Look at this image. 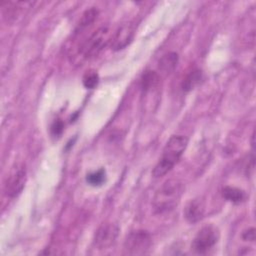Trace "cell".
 I'll return each mask as SVG.
<instances>
[{
  "label": "cell",
  "mask_w": 256,
  "mask_h": 256,
  "mask_svg": "<svg viewBox=\"0 0 256 256\" xmlns=\"http://www.w3.org/2000/svg\"><path fill=\"white\" fill-rule=\"evenodd\" d=\"M188 145V138L183 135H174L167 141L161 158L153 169V176L156 178L167 174L180 160Z\"/></svg>",
  "instance_id": "1"
},
{
  "label": "cell",
  "mask_w": 256,
  "mask_h": 256,
  "mask_svg": "<svg viewBox=\"0 0 256 256\" xmlns=\"http://www.w3.org/2000/svg\"><path fill=\"white\" fill-rule=\"evenodd\" d=\"M184 187L178 180H167L156 191L153 198V208L156 213L162 214L173 210L179 203Z\"/></svg>",
  "instance_id": "2"
},
{
  "label": "cell",
  "mask_w": 256,
  "mask_h": 256,
  "mask_svg": "<svg viewBox=\"0 0 256 256\" xmlns=\"http://www.w3.org/2000/svg\"><path fill=\"white\" fill-rule=\"evenodd\" d=\"M111 36L107 27H100L94 31L81 45L80 53L85 59L96 57L110 42Z\"/></svg>",
  "instance_id": "3"
},
{
  "label": "cell",
  "mask_w": 256,
  "mask_h": 256,
  "mask_svg": "<svg viewBox=\"0 0 256 256\" xmlns=\"http://www.w3.org/2000/svg\"><path fill=\"white\" fill-rule=\"evenodd\" d=\"M152 239L145 230L132 231L125 239L123 250L127 255H144L151 248Z\"/></svg>",
  "instance_id": "4"
},
{
  "label": "cell",
  "mask_w": 256,
  "mask_h": 256,
  "mask_svg": "<svg viewBox=\"0 0 256 256\" xmlns=\"http://www.w3.org/2000/svg\"><path fill=\"white\" fill-rule=\"evenodd\" d=\"M219 231L216 227L209 225L201 228L196 234L192 248L198 254L207 253L218 241Z\"/></svg>",
  "instance_id": "5"
},
{
  "label": "cell",
  "mask_w": 256,
  "mask_h": 256,
  "mask_svg": "<svg viewBox=\"0 0 256 256\" xmlns=\"http://www.w3.org/2000/svg\"><path fill=\"white\" fill-rule=\"evenodd\" d=\"M27 179L26 169L23 166H16L12 169L10 174L7 176L4 190L7 196L10 198L17 197L23 190Z\"/></svg>",
  "instance_id": "6"
},
{
  "label": "cell",
  "mask_w": 256,
  "mask_h": 256,
  "mask_svg": "<svg viewBox=\"0 0 256 256\" xmlns=\"http://www.w3.org/2000/svg\"><path fill=\"white\" fill-rule=\"evenodd\" d=\"M135 30L136 26L132 22L122 24L111 37V49L114 51H119L126 48L132 42L135 36Z\"/></svg>",
  "instance_id": "7"
},
{
  "label": "cell",
  "mask_w": 256,
  "mask_h": 256,
  "mask_svg": "<svg viewBox=\"0 0 256 256\" xmlns=\"http://www.w3.org/2000/svg\"><path fill=\"white\" fill-rule=\"evenodd\" d=\"M118 232H119V229L114 224H111V223L103 224L97 229L95 233V237H94L95 246L98 247L99 249H105L112 246L116 241Z\"/></svg>",
  "instance_id": "8"
},
{
  "label": "cell",
  "mask_w": 256,
  "mask_h": 256,
  "mask_svg": "<svg viewBox=\"0 0 256 256\" xmlns=\"http://www.w3.org/2000/svg\"><path fill=\"white\" fill-rule=\"evenodd\" d=\"M184 215H185V218L191 223H195V222L199 221L204 215L203 201L200 199L191 200L187 204V206L184 210Z\"/></svg>",
  "instance_id": "9"
},
{
  "label": "cell",
  "mask_w": 256,
  "mask_h": 256,
  "mask_svg": "<svg viewBox=\"0 0 256 256\" xmlns=\"http://www.w3.org/2000/svg\"><path fill=\"white\" fill-rule=\"evenodd\" d=\"M178 60V54L175 52H168L164 54L158 63V69L160 73L163 75H169L176 68Z\"/></svg>",
  "instance_id": "10"
},
{
  "label": "cell",
  "mask_w": 256,
  "mask_h": 256,
  "mask_svg": "<svg viewBox=\"0 0 256 256\" xmlns=\"http://www.w3.org/2000/svg\"><path fill=\"white\" fill-rule=\"evenodd\" d=\"M160 83V75L152 70H147L143 73L140 81V86L143 92H148L155 89Z\"/></svg>",
  "instance_id": "11"
},
{
  "label": "cell",
  "mask_w": 256,
  "mask_h": 256,
  "mask_svg": "<svg viewBox=\"0 0 256 256\" xmlns=\"http://www.w3.org/2000/svg\"><path fill=\"white\" fill-rule=\"evenodd\" d=\"M98 13L99 12L95 7H91L89 9H87L86 11H84L79 19L78 24H77L76 32H80V31L88 28L89 26H91L97 19Z\"/></svg>",
  "instance_id": "12"
},
{
  "label": "cell",
  "mask_w": 256,
  "mask_h": 256,
  "mask_svg": "<svg viewBox=\"0 0 256 256\" xmlns=\"http://www.w3.org/2000/svg\"><path fill=\"white\" fill-rule=\"evenodd\" d=\"M202 79V72L199 69H192L188 74L183 78L181 83V88L183 91L188 92L192 90L196 85L199 84Z\"/></svg>",
  "instance_id": "13"
},
{
  "label": "cell",
  "mask_w": 256,
  "mask_h": 256,
  "mask_svg": "<svg viewBox=\"0 0 256 256\" xmlns=\"http://www.w3.org/2000/svg\"><path fill=\"white\" fill-rule=\"evenodd\" d=\"M4 3L7 5V7L1 5L3 15H4V18L9 22L17 18L19 13L24 8L25 4H27V2H4Z\"/></svg>",
  "instance_id": "14"
},
{
  "label": "cell",
  "mask_w": 256,
  "mask_h": 256,
  "mask_svg": "<svg viewBox=\"0 0 256 256\" xmlns=\"http://www.w3.org/2000/svg\"><path fill=\"white\" fill-rule=\"evenodd\" d=\"M221 193H222L223 198H225L226 200H228L232 203H236V204L244 201V199L246 197V194L243 190L233 187V186L223 187Z\"/></svg>",
  "instance_id": "15"
},
{
  "label": "cell",
  "mask_w": 256,
  "mask_h": 256,
  "mask_svg": "<svg viewBox=\"0 0 256 256\" xmlns=\"http://www.w3.org/2000/svg\"><path fill=\"white\" fill-rule=\"evenodd\" d=\"M106 180V173L104 169H99L94 172L89 173L86 176V181L91 186H100Z\"/></svg>",
  "instance_id": "16"
},
{
  "label": "cell",
  "mask_w": 256,
  "mask_h": 256,
  "mask_svg": "<svg viewBox=\"0 0 256 256\" xmlns=\"http://www.w3.org/2000/svg\"><path fill=\"white\" fill-rule=\"evenodd\" d=\"M83 85L87 89H94L99 83V75L94 70L86 71L83 76Z\"/></svg>",
  "instance_id": "17"
},
{
  "label": "cell",
  "mask_w": 256,
  "mask_h": 256,
  "mask_svg": "<svg viewBox=\"0 0 256 256\" xmlns=\"http://www.w3.org/2000/svg\"><path fill=\"white\" fill-rule=\"evenodd\" d=\"M64 130V124L63 122L60 120V119H57L54 121V123L52 124L51 126V134L54 136V137H58L62 134Z\"/></svg>",
  "instance_id": "18"
},
{
  "label": "cell",
  "mask_w": 256,
  "mask_h": 256,
  "mask_svg": "<svg viewBox=\"0 0 256 256\" xmlns=\"http://www.w3.org/2000/svg\"><path fill=\"white\" fill-rule=\"evenodd\" d=\"M242 238L245 240V241H254L255 240V229L254 228H250V229H247L246 231H244L242 233Z\"/></svg>",
  "instance_id": "19"
}]
</instances>
